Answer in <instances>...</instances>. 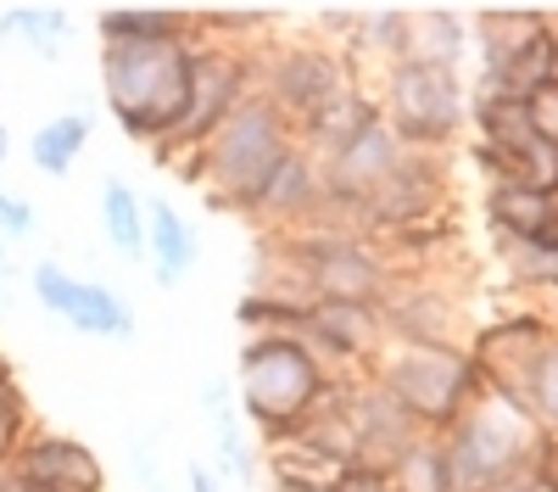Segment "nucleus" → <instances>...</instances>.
<instances>
[{
  "mask_svg": "<svg viewBox=\"0 0 558 492\" xmlns=\"http://www.w3.org/2000/svg\"><path fill=\"white\" fill-rule=\"evenodd\" d=\"M380 325L402 347H463V302L430 275H402L380 297Z\"/></svg>",
  "mask_w": 558,
  "mask_h": 492,
  "instance_id": "f8f14e48",
  "label": "nucleus"
},
{
  "mask_svg": "<svg viewBox=\"0 0 558 492\" xmlns=\"http://www.w3.org/2000/svg\"><path fill=\"white\" fill-rule=\"evenodd\" d=\"M68 28H73L68 7H7L0 12V34L17 39L23 51L39 57V62H57L68 51Z\"/></svg>",
  "mask_w": 558,
  "mask_h": 492,
  "instance_id": "b1692460",
  "label": "nucleus"
},
{
  "mask_svg": "<svg viewBox=\"0 0 558 492\" xmlns=\"http://www.w3.org/2000/svg\"><path fill=\"white\" fill-rule=\"evenodd\" d=\"M146 263L162 291L184 286L202 263V236L168 196H146Z\"/></svg>",
  "mask_w": 558,
  "mask_h": 492,
  "instance_id": "dca6fc26",
  "label": "nucleus"
},
{
  "mask_svg": "<svg viewBox=\"0 0 558 492\" xmlns=\"http://www.w3.org/2000/svg\"><path fill=\"white\" fill-rule=\"evenodd\" d=\"M553 336H558V313H553V308H514V313H502V320L481 325L463 347H470L486 392L520 403V386H525L531 364L542 358V347H547Z\"/></svg>",
  "mask_w": 558,
  "mask_h": 492,
  "instance_id": "9b49d317",
  "label": "nucleus"
},
{
  "mask_svg": "<svg viewBox=\"0 0 558 492\" xmlns=\"http://www.w3.org/2000/svg\"><path fill=\"white\" fill-rule=\"evenodd\" d=\"M497 263L514 291L525 297H558V236L542 241H497Z\"/></svg>",
  "mask_w": 558,
  "mask_h": 492,
  "instance_id": "393cba45",
  "label": "nucleus"
},
{
  "mask_svg": "<svg viewBox=\"0 0 558 492\" xmlns=\"http://www.w3.org/2000/svg\"><path fill=\"white\" fill-rule=\"evenodd\" d=\"M531 118H536V129H542V141L558 152V84L542 89V96L531 101Z\"/></svg>",
  "mask_w": 558,
  "mask_h": 492,
  "instance_id": "7c9ffc66",
  "label": "nucleus"
},
{
  "mask_svg": "<svg viewBox=\"0 0 558 492\" xmlns=\"http://www.w3.org/2000/svg\"><path fill=\"white\" fill-rule=\"evenodd\" d=\"M402 39H408V7H357L352 39L341 51L357 79H363V68H375V79H380L386 68L402 62Z\"/></svg>",
  "mask_w": 558,
  "mask_h": 492,
  "instance_id": "aec40b11",
  "label": "nucleus"
},
{
  "mask_svg": "<svg viewBox=\"0 0 558 492\" xmlns=\"http://www.w3.org/2000/svg\"><path fill=\"white\" fill-rule=\"evenodd\" d=\"M28 291H34V302L51 313V320H62V325L78 331V336L129 341V336L140 331V320H134V308H129L123 291H112L107 280L73 275V268L57 263V257H39V263L28 268Z\"/></svg>",
  "mask_w": 558,
  "mask_h": 492,
  "instance_id": "9d476101",
  "label": "nucleus"
},
{
  "mask_svg": "<svg viewBox=\"0 0 558 492\" xmlns=\"http://www.w3.org/2000/svg\"><path fill=\"white\" fill-rule=\"evenodd\" d=\"M302 347L318 358L330 375H363L375 364V352L386 347L380 302H307V331Z\"/></svg>",
  "mask_w": 558,
  "mask_h": 492,
  "instance_id": "ddd939ff",
  "label": "nucleus"
},
{
  "mask_svg": "<svg viewBox=\"0 0 558 492\" xmlns=\"http://www.w3.org/2000/svg\"><path fill=\"white\" fill-rule=\"evenodd\" d=\"M7 481L28 492H107V465L89 442L51 431V425H34L7 465Z\"/></svg>",
  "mask_w": 558,
  "mask_h": 492,
  "instance_id": "4468645a",
  "label": "nucleus"
},
{
  "mask_svg": "<svg viewBox=\"0 0 558 492\" xmlns=\"http://www.w3.org/2000/svg\"><path fill=\"white\" fill-rule=\"evenodd\" d=\"M520 409L531 415V425L542 436H558V336L542 347V358L531 364V375L520 386Z\"/></svg>",
  "mask_w": 558,
  "mask_h": 492,
  "instance_id": "cd10ccee",
  "label": "nucleus"
},
{
  "mask_svg": "<svg viewBox=\"0 0 558 492\" xmlns=\"http://www.w3.org/2000/svg\"><path fill=\"white\" fill-rule=\"evenodd\" d=\"M7 492H28V487H12V481H7Z\"/></svg>",
  "mask_w": 558,
  "mask_h": 492,
  "instance_id": "4c0bfd02",
  "label": "nucleus"
},
{
  "mask_svg": "<svg viewBox=\"0 0 558 492\" xmlns=\"http://www.w3.org/2000/svg\"><path fill=\"white\" fill-rule=\"evenodd\" d=\"M402 62L463 73V62H470V12H458V7H408Z\"/></svg>",
  "mask_w": 558,
  "mask_h": 492,
  "instance_id": "a211bd4d",
  "label": "nucleus"
},
{
  "mask_svg": "<svg viewBox=\"0 0 558 492\" xmlns=\"http://www.w3.org/2000/svg\"><path fill=\"white\" fill-rule=\"evenodd\" d=\"M235 320H241V336H286V341H302V331H307V302H286V297H257V291H246L241 308H235Z\"/></svg>",
  "mask_w": 558,
  "mask_h": 492,
  "instance_id": "a878e982",
  "label": "nucleus"
},
{
  "mask_svg": "<svg viewBox=\"0 0 558 492\" xmlns=\"http://www.w3.org/2000/svg\"><path fill=\"white\" fill-rule=\"evenodd\" d=\"M330 492H391V481H386V470H368V465H352Z\"/></svg>",
  "mask_w": 558,
  "mask_h": 492,
  "instance_id": "2f4dec72",
  "label": "nucleus"
},
{
  "mask_svg": "<svg viewBox=\"0 0 558 492\" xmlns=\"http://www.w3.org/2000/svg\"><path fill=\"white\" fill-rule=\"evenodd\" d=\"M0 492H7V470H0Z\"/></svg>",
  "mask_w": 558,
  "mask_h": 492,
  "instance_id": "58836bf2",
  "label": "nucleus"
},
{
  "mask_svg": "<svg viewBox=\"0 0 558 492\" xmlns=\"http://www.w3.org/2000/svg\"><path fill=\"white\" fill-rule=\"evenodd\" d=\"M268 492H330L318 481H286V476H268Z\"/></svg>",
  "mask_w": 558,
  "mask_h": 492,
  "instance_id": "c9c22d12",
  "label": "nucleus"
},
{
  "mask_svg": "<svg viewBox=\"0 0 558 492\" xmlns=\"http://www.w3.org/2000/svg\"><path fill=\"white\" fill-rule=\"evenodd\" d=\"M536 465H542V476L558 487V436H542V454H536Z\"/></svg>",
  "mask_w": 558,
  "mask_h": 492,
  "instance_id": "f704fd0d",
  "label": "nucleus"
},
{
  "mask_svg": "<svg viewBox=\"0 0 558 492\" xmlns=\"http://www.w3.org/2000/svg\"><path fill=\"white\" fill-rule=\"evenodd\" d=\"M34 236H39V213H34V202L0 185V247H23V241H34Z\"/></svg>",
  "mask_w": 558,
  "mask_h": 492,
  "instance_id": "c756f323",
  "label": "nucleus"
},
{
  "mask_svg": "<svg viewBox=\"0 0 558 492\" xmlns=\"http://www.w3.org/2000/svg\"><path fill=\"white\" fill-rule=\"evenodd\" d=\"M497 492H558V487H553V481L542 476V465H531V470H520L514 481H502Z\"/></svg>",
  "mask_w": 558,
  "mask_h": 492,
  "instance_id": "473e14b6",
  "label": "nucleus"
},
{
  "mask_svg": "<svg viewBox=\"0 0 558 492\" xmlns=\"http://www.w3.org/2000/svg\"><path fill=\"white\" fill-rule=\"evenodd\" d=\"M196 45H101V96L134 146L162 152L191 107Z\"/></svg>",
  "mask_w": 558,
  "mask_h": 492,
  "instance_id": "f03ea898",
  "label": "nucleus"
},
{
  "mask_svg": "<svg viewBox=\"0 0 558 492\" xmlns=\"http://www.w3.org/2000/svg\"><path fill=\"white\" fill-rule=\"evenodd\" d=\"M12 163V129H7V118H0V168Z\"/></svg>",
  "mask_w": 558,
  "mask_h": 492,
  "instance_id": "e433bc0d",
  "label": "nucleus"
},
{
  "mask_svg": "<svg viewBox=\"0 0 558 492\" xmlns=\"http://www.w3.org/2000/svg\"><path fill=\"white\" fill-rule=\"evenodd\" d=\"M184 481H191V492H223V481H218L213 465H191V470H184Z\"/></svg>",
  "mask_w": 558,
  "mask_h": 492,
  "instance_id": "72a5a7b5",
  "label": "nucleus"
},
{
  "mask_svg": "<svg viewBox=\"0 0 558 492\" xmlns=\"http://www.w3.org/2000/svg\"><path fill=\"white\" fill-rule=\"evenodd\" d=\"M481 207H486L492 241H542V236H553V191H536V185H525V179L486 185Z\"/></svg>",
  "mask_w": 558,
  "mask_h": 492,
  "instance_id": "6ab92c4d",
  "label": "nucleus"
},
{
  "mask_svg": "<svg viewBox=\"0 0 558 492\" xmlns=\"http://www.w3.org/2000/svg\"><path fill=\"white\" fill-rule=\"evenodd\" d=\"M357 84L363 79L352 73L341 45L291 39V45H263V51H257V89L291 118V129L318 118L324 107L341 101L347 89H357Z\"/></svg>",
  "mask_w": 558,
  "mask_h": 492,
  "instance_id": "6e6552de",
  "label": "nucleus"
},
{
  "mask_svg": "<svg viewBox=\"0 0 558 492\" xmlns=\"http://www.w3.org/2000/svg\"><path fill=\"white\" fill-rule=\"evenodd\" d=\"M341 375H330L302 341L286 336H246L235 358V409L257 425L263 447L286 442L296 425H307Z\"/></svg>",
  "mask_w": 558,
  "mask_h": 492,
  "instance_id": "7ed1b4c3",
  "label": "nucleus"
},
{
  "mask_svg": "<svg viewBox=\"0 0 558 492\" xmlns=\"http://www.w3.org/2000/svg\"><path fill=\"white\" fill-rule=\"evenodd\" d=\"M441 454H447L452 492H497L502 481H514L520 470L536 465L542 431L531 425V415L520 403L481 392L470 409L452 420V431H441Z\"/></svg>",
  "mask_w": 558,
  "mask_h": 492,
  "instance_id": "20e7f679",
  "label": "nucleus"
},
{
  "mask_svg": "<svg viewBox=\"0 0 558 492\" xmlns=\"http://www.w3.org/2000/svg\"><path fill=\"white\" fill-rule=\"evenodd\" d=\"M89 141H96V118H89V112H57V118H45L34 129L28 163L45 179H68L78 168V157L89 152Z\"/></svg>",
  "mask_w": 558,
  "mask_h": 492,
  "instance_id": "4be33fe9",
  "label": "nucleus"
},
{
  "mask_svg": "<svg viewBox=\"0 0 558 492\" xmlns=\"http://www.w3.org/2000/svg\"><path fill=\"white\" fill-rule=\"evenodd\" d=\"M101 45H202L196 7H101Z\"/></svg>",
  "mask_w": 558,
  "mask_h": 492,
  "instance_id": "f3484780",
  "label": "nucleus"
},
{
  "mask_svg": "<svg viewBox=\"0 0 558 492\" xmlns=\"http://www.w3.org/2000/svg\"><path fill=\"white\" fill-rule=\"evenodd\" d=\"M363 375L380 392H391L430 436L452 431V420L486 392L470 347H402V341H386Z\"/></svg>",
  "mask_w": 558,
  "mask_h": 492,
  "instance_id": "39448f33",
  "label": "nucleus"
},
{
  "mask_svg": "<svg viewBox=\"0 0 558 492\" xmlns=\"http://www.w3.org/2000/svg\"><path fill=\"white\" fill-rule=\"evenodd\" d=\"M391 492H452V476H447V454H441V436H425L413 442L408 454L386 470Z\"/></svg>",
  "mask_w": 558,
  "mask_h": 492,
  "instance_id": "bb28decb",
  "label": "nucleus"
},
{
  "mask_svg": "<svg viewBox=\"0 0 558 492\" xmlns=\"http://www.w3.org/2000/svg\"><path fill=\"white\" fill-rule=\"evenodd\" d=\"M368 123H380V101H375V89H368V84H357V89H347L341 101H330L318 118H307V123L296 129V146L324 163L330 152H341L352 134H363Z\"/></svg>",
  "mask_w": 558,
  "mask_h": 492,
  "instance_id": "412c9836",
  "label": "nucleus"
},
{
  "mask_svg": "<svg viewBox=\"0 0 558 492\" xmlns=\"http://www.w3.org/2000/svg\"><path fill=\"white\" fill-rule=\"evenodd\" d=\"M341 415H347L352 442H357V465H368V470H391L413 442H425V436H430V431L418 425L391 392H380L368 375H352V381H347Z\"/></svg>",
  "mask_w": 558,
  "mask_h": 492,
  "instance_id": "2eb2a0df",
  "label": "nucleus"
},
{
  "mask_svg": "<svg viewBox=\"0 0 558 492\" xmlns=\"http://www.w3.org/2000/svg\"><path fill=\"white\" fill-rule=\"evenodd\" d=\"M257 89V51H241V45H218V39H202L191 51V107H184L179 129L168 134V146L151 152L157 163L179 168L191 163L213 134L229 123L246 96Z\"/></svg>",
  "mask_w": 558,
  "mask_h": 492,
  "instance_id": "0eeeda50",
  "label": "nucleus"
},
{
  "mask_svg": "<svg viewBox=\"0 0 558 492\" xmlns=\"http://www.w3.org/2000/svg\"><path fill=\"white\" fill-rule=\"evenodd\" d=\"M101 236L129 263L146 257V196H140L129 179H107L101 185Z\"/></svg>",
  "mask_w": 558,
  "mask_h": 492,
  "instance_id": "5701e85b",
  "label": "nucleus"
},
{
  "mask_svg": "<svg viewBox=\"0 0 558 492\" xmlns=\"http://www.w3.org/2000/svg\"><path fill=\"white\" fill-rule=\"evenodd\" d=\"M291 152H296L291 118L279 112L263 89H252V96L229 112V123L213 134V141L191 163H179V179H184V185H202L213 207L252 218L263 185H268L274 168L286 163Z\"/></svg>",
  "mask_w": 558,
  "mask_h": 492,
  "instance_id": "f257e3e1",
  "label": "nucleus"
},
{
  "mask_svg": "<svg viewBox=\"0 0 558 492\" xmlns=\"http://www.w3.org/2000/svg\"><path fill=\"white\" fill-rule=\"evenodd\" d=\"M441 213H452L447 157H441V152H413V146H402L397 168L386 173V185L352 213V224H357V236L386 241V236L413 230V224L441 218Z\"/></svg>",
  "mask_w": 558,
  "mask_h": 492,
  "instance_id": "1a4fd4ad",
  "label": "nucleus"
},
{
  "mask_svg": "<svg viewBox=\"0 0 558 492\" xmlns=\"http://www.w3.org/2000/svg\"><path fill=\"white\" fill-rule=\"evenodd\" d=\"M34 425H39V420H34V403H28L17 370L7 364V358H0V470L12 465V454L28 442Z\"/></svg>",
  "mask_w": 558,
  "mask_h": 492,
  "instance_id": "c85d7f7f",
  "label": "nucleus"
},
{
  "mask_svg": "<svg viewBox=\"0 0 558 492\" xmlns=\"http://www.w3.org/2000/svg\"><path fill=\"white\" fill-rule=\"evenodd\" d=\"M380 118L413 152H452L458 134L470 129V79L452 68H418V62H397L380 73Z\"/></svg>",
  "mask_w": 558,
  "mask_h": 492,
  "instance_id": "423d86ee",
  "label": "nucleus"
}]
</instances>
